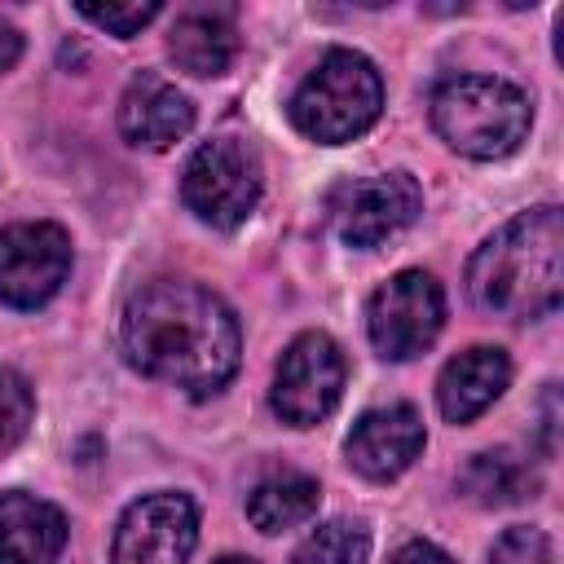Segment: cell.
<instances>
[{"label": "cell", "instance_id": "obj_1", "mask_svg": "<svg viewBox=\"0 0 564 564\" xmlns=\"http://www.w3.org/2000/svg\"><path fill=\"white\" fill-rule=\"evenodd\" d=\"M123 352L141 375L189 397H212L234 379L242 335L216 291L159 278L132 291L123 308Z\"/></svg>", "mask_w": 564, "mask_h": 564}, {"label": "cell", "instance_id": "obj_2", "mask_svg": "<svg viewBox=\"0 0 564 564\" xmlns=\"http://www.w3.org/2000/svg\"><path fill=\"white\" fill-rule=\"evenodd\" d=\"M467 295L476 308L533 322L560 308L564 295V220L560 207L542 203L511 216L467 260Z\"/></svg>", "mask_w": 564, "mask_h": 564}, {"label": "cell", "instance_id": "obj_3", "mask_svg": "<svg viewBox=\"0 0 564 564\" xmlns=\"http://www.w3.org/2000/svg\"><path fill=\"white\" fill-rule=\"evenodd\" d=\"M533 123L529 97L498 75H454L432 93V128L467 159L511 154Z\"/></svg>", "mask_w": 564, "mask_h": 564}, {"label": "cell", "instance_id": "obj_4", "mask_svg": "<svg viewBox=\"0 0 564 564\" xmlns=\"http://www.w3.org/2000/svg\"><path fill=\"white\" fill-rule=\"evenodd\" d=\"M291 123L317 145L361 137L383 110V79L366 53L330 48L291 93Z\"/></svg>", "mask_w": 564, "mask_h": 564}, {"label": "cell", "instance_id": "obj_5", "mask_svg": "<svg viewBox=\"0 0 564 564\" xmlns=\"http://www.w3.org/2000/svg\"><path fill=\"white\" fill-rule=\"evenodd\" d=\"M264 176H260V154L238 141V137H212L203 141L185 172H181V198L185 207L212 225V229H234L242 225L256 203H260Z\"/></svg>", "mask_w": 564, "mask_h": 564}, {"label": "cell", "instance_id": "obj_6", "mask_svg": "<svg viewBox=\"0 0 564 564\" xmlns=\"http://www.w3.org/2000/svg\"><path fill=\"white\" fill-rule=\"evenodd\" d=\"M445 326V291L423 269L392 273L366 304V335L388 361H410L432 348Z\"/></svg>", "mask_w": 564, "mask_h": 564}, {"label": "cell", "instance_id": "obj_7", "mask_svg": "<svg viewBox=\"0 0 564 564\" xmlns=\"http://www.w3.org/2000/svg\"><path fill=\"white\" fill-rule=\"evenodd\" d=\"M344 352L330 335L322 330H304L286 344L278 370H273V392H269V405L282 423L291 427H313L322 423L339 397H344Z\"/></svg>", "mask_w": 564, "mask_h": 564}, {"label": "cell", "instance_id": "obj_8", "mask_svg": "<svg viewBox=\"0 0 564 564\" xmlns=\"http://www.w3.org/2000/svg\"><path fill=\"white\" fill-rule=\"evenodd\" d=\"M70 273V238L53 220H18L0 229V304L40 308Z\"/></svg>", "mask_w": 564, "mask_h": 564}, {"label": "cell", "instance_id": "obj_9", "mask_svg": "<svg viewBox=\"0 0 564 564\" xmlns=\"http://www.w3.org/2000/svg\"><path fill=\"white\" fill-rule=\"evenodd\" d=\"M198 542V507L185 494L159 489L128 502L115 524L110 564H185Z\"/></svg>", "mask_w": 564, "mask_h": 564}, {"label": "cell", "instance_id": "obj_10", "mask_svg": "<svg viewBox=\"0 0 564 564\" xmlns=\"http://www.w3.org/2000/svg\"><path fill=\"white\" fill-rule=\"evenodd\" d=\"M419 212H423V189L410 172H379V176L352 181L330 203L335 234L361 251L410 229L419 220Z\"/></svg>", "mask_w": 564, "mask_h": 564}, {"label": "cell", "instance_id": "obj_11", "mask_svg": "<svg viewBox=\"0 0 564 564\" xmlns=\"http://www.w3.org/2000/svg\"><path fill=\"white\" fill-rule=\"evenodd\" d=\"M423 414L405 401L397 405H379V410H366L348 441H344V454L348 463L366 476V480H397L419 454H423Z\"/></svg>", "mask_w": 564, "mask_h": 564}, {"label": "cell", "instance_id": "obj_12", "mask_svg": "<svg viewBox=\"0 0 564 564\" xmlns=\"http://www.w3.org/2000/svg\"><path fill=\"white\" fill-rule=\"evenodd\" d=\"M189 128H194V106L172 79H163L154 70H141L123 88V97H119V132H123L128 145L167 150V145L185 141Z\"/></svg>", "mask_w": 564, "mask_h": 564}, {"label": "cell", "instance_id": "obj_13", "mask_svg": "<svg viewBox=\"0 0 564 564\" xmlns=\"http://www.w3.org/2000/svg\"><path fill=\"white\" fill-rule=\"evenodd\" d=\"M511 383V357L494 344H471L445 361L436 379V405L449 423H471L485 414Z\"/></svg>", "mask_w": 564, "mask_h": 564}, {"label": "cell", "instance_id": "obj_14", "mask_svg": "<svg viewBox=\"0 0 564 564\" xmlns=\"http://www.w3.org/2000/svg\"><path fill=\"white\" fill-rule=\"evenodd\" d=\"M66 551V516L26 494H0V564H57Z\"/></svg>", "mask_w": 564, "mask_h": 564}, {"label": "cell", "instance_id": "obj_15", "mask_svg": "<svg viewBox=\"0 0 564 564\" xmlns=\"http://www.w3.org/2000/svg\"><path fill=\"white\" fill-rule=\"evenodd\" d=\"M167 53L185 75H198V79L225 75L238 53V31L220 9H189L176 18L167 35Z\"/></svg>", "mask_w": 564, "mask_h": 564}, {"label": "cell", "instance_id": "obj_16", "mask_svg": "<svg viewBox=\"0 0 564 564\" xmlns=\"http://www.w3.org/2000/svg\"><path fill=\"white\" fill-rule=\"evenodd\" d=\"M538 467L516 454V449H485L471 454L467 467L458 471V489L463 498H471L476 507H516L524 498L538 494Z\"/></svg>", "mask_w": 564, "mask_h": 564}, {"label": "cell", "instance_id": "obj_17", "mask_svg": "<svg viewBox=\"0 0 564 564\" xmlns=\"http://www.w3.org/2000/svg\"><path fill=\"white\" fill-rule=\"evenodd\" d=\"M322 507V485L313 476H300V471H282V476H269L251 489L247 498V520L260 529V533H286L295 524H308Z\"/></svg>", "mask_w": 564, "mask_h": 564}, {"label": "cell", "instance_id": "obj_18", "mask_svg": "<svg viewBox=\"0 0 564 564\" xmlns=\"http://www.w3.org/2000/svg\"><path fill=\"white\" fill-rule=\"evenodd\" d=\"M370 533L361 520H326L317 524L291 555V564H366Z\"/></svg>", "mask_w": 564, "mask_h": 564}, {"label": "cell", "instance_id": "obj_19", "mask_svg": "<svg viewBox=\"0 0 564 564\" xmlns=\"http://www.w3.org/2000/svg\"><path fill=\"white\" fill-rule=\"evenodd\" d=\"M31 414H35V397H31L26 379L18 370H4L0 366V449L18 445L26 436Z\"/></svg>", "mask_w": 564, "mask_h": 564}, {"label": "cell", "instance_id": "obj_20", "mask_svg": "<svg viewBox=\"0 0 564 564\" xmlns=\"http://www.w3.org/2000/svg\"><path fill=\"white\" fill-rule=\"evenodd\" d=\"M75 13L88 18L93 26L128 40V35H137L141 26H150L159 18V4L154 0H145V4H75Z\"/></svg>", "mask_w": 564, "mask_h": 564}, {"label": "cell", "instance_id": "obj_21", "mask_svg": "<svg viewBox=\"0 0 564 564\" xmlns=\"http://www.w3.org/2000/svg\"><path fill=\"white\" fill-rule=\"evenodd\" d=\"M489 564H551V542L542 529L533 524H511L494 551H489Z\"/></svg>", "mask_w": 564, "mask_h": 564}, {"label": "cell", "instance_id": "obj_22", "mask_svg": "<svg viewBox=\"0 0 564 564\" xmlns=\"http://www.w3.org/2000/svg\"><path fill=\"white\" fill-rule=\"evenodd\" d=\"M392 564H454L441 546H432V542H423V538H414V542H405L397 555H392Z\"/></svg>", "mask_w": 564, "mask_h": 564}, {"label": "cell", "instance_id": "obj_23", "mask_svg": "<svg viewBox=\"0 0 564 564\" xmlns=\"http://www.w3.org/2000/svg\"><path fill=\"white\" fill-rule=\"evenodd\" d=\"M18 57H22V35L0 22V70H9Z\"/></svg>", "mask_w": 564, "mask_h": 564}, {"label": "cell", "instance_id": "obj_24", "mask_svg": "<svg viewBox=\"0 0 564 564\" xmlns=\"http://www.w3.org/2000/svg\"><path fill=\"white\" fill-rule=\"evenodd\" d=\"M216 564H256V560H247V555H225V560H216Z\"/></svg>", "mask_w": 564, "mask_h": 564}]
</instances>
